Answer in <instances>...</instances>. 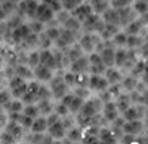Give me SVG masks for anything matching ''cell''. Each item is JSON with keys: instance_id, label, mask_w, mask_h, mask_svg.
<instances>
[{"instance_id": "obj_7", "label": "cell", "mask_w": 148, "mask_h": 144, "mask_svg": "<svg viewBox=\"0 0 148 144\" xmlns=\"http://www.w3.org/2000/svg\"><path fill=\"white\" fill-rule=\"evenodd\" d=\"M53 18H56L55 12L49 8V6L40 3L39 8H37V12H36V19L40 21V22H43V24H47V22H51Z\"/></svg>"}, {"instance_id": "obj_18", "label": "cell", "mask_w": 148, "mask_h": 144, "mask_svg": "<svg viewBox=\"0 0 148 144\" xmlns=\"http://www.w3.org/2000/svg\"><path fill=\"white\" fill-rule=\"evenodd\" d=\"M62 2V9L67 12H74L84 0H61Z\"/></svg>"}, {"instance_id": "obj_10", "label": "cell", "mask_w": 148, "mask_h": 144, "mask_svg": "<svg viewBox=\"0 0 148 144\" xmlns=\"http://www.w3.org/2000/svg\"><path fill=\"white\" fill-rule=\"evenodd\" d=\"M105 77L110 82V85H117V83H121V80L125 79V77H123V74H121V71H120V68L116 67V65L107 68Z\"/></svg>"}, {"instance_id": "obj_17", "label": "cell", "mask_w": 148, "mask_h": 144, "mask_svg": "<svg viewBox=\"0 0 148 144\" xmlns=\"http://www.w3.org/2000/svg\"><path fill=\"white\" fill-rule=\"evenodd\" d=\"M90 5L93 8V12H95V14H98V15H102L107 9L111 8L110 0H95V2H92Z\"/></svg>"}, {"instance_id": "obj_22", "label": "cell", "mask_w": 148, "mask_h": 144, "mask_svg": "<svg viewBox=\"0 0 148 144\" xmlns=\"http://www.w3.org/2000/svg\"><path fill=\"white\" fill-rule=\"evenodd\" d=\"M89 2H90V3H92V2H95V0H89Z\"/></svg>"}, {"instance_id": "obj_3", "label": "cell", "mask_w": 148, "mask_h": 144, "mask_svg": "<svg viewBox=\"0 0 148 144\" xmlns=\"http://www.w3.org/2000/svg\"><path fill=\"white\" fill-rule=\"evenodd\" d=\"M102 117L104 121L113 123L116 119H119L121 116V112L119 110V107L116 104V100H110V101H105L104 103V107H102Z\"/></svg>"}, {"instance_id": "obj_13", "label": "cell", "mask_w": 148, "mask_h": 144, "mask_svg": "<svg viewBox=\"0 0 148 144\" xmlns=\"http://www.w3.org/2000/svg\"><path fill=\"white\" fill-rule=\"evenodd\" d=\"M142 28H147V27L141 22L139 18L133 19L132 22L127 24L126 27H123V30H125V33H126L127 36H139V33L142 31Z\"/></svg>"}, {"instance_id": "obj_15", "label": "cell", "mask_w": 148, "mask_h": 144, "mask_svg": "<svg viewBox=\"0 0 148 144\" xmlns=\"http://www.w3.org/2000/svg\"><path fill=\"white\" fill-rule=\"evenodd\" d=\"M130 6H132L133 12L136 14L138 18L145 15V14H148V3L145 2V0H133Z\"/></svg>"}, {"instance_id": "obj_19", "label": "cell", "mask_w": 148, "mask_h": 144, "mask_svg": "<svg viewBox=\"0 0 148 144\" xmlns=\"http://www.w3.org/2000/svg\"><path fill=\"white\" fill-rule=\"evenodd\" d=\"M42 3L46 5V6H49V8L55 12V14H56V12L64 10V9H62V2H61V0H42Z\"/></svg>"}, {"instance_id": "obj_16", "label": "cell", "mask_w": 148, "mask_h": 144, "mask_svg": "<svg viewBox=\"0 0 148 144\" xmlns=\"http://www.w3.org/2000/svg\"><path fill=\"white\" fill-rule=\"evenodd\" d=\"M116 131L113 128H99V141H116Z\"/></svg>"}, {"instance_id": "obj_9", "label": "cell", "mask_w": 148, "mask_h": 144, "mask_svg": "<svg viewBox=\"0 0 148 144\" xmlns=\"http://www.w3.org/2000/svg\"><path fill=\"white\" fill-rule=\"evenodd\" d=\"M34 77L39 82H49V80H52L55 76L52 73L51 67H47L45 64H40V65H37L34 68Z\"/></svg>"}, {"instance_id": "obj_21", "label": "cell", "mask_w": 148, "mask_h": 144, "mask_svg": "<svg viewBox=\"0 0 148 144\" xmlns=\"http://www.w3.org/2000/svg\"><path fill=\"white\" fill-rule=\"evenodd\" d=\"M6 2H9V3H18V2H21V0H6Z\"/></svg>"}, {"instance_id": "obj_14", "label": "cell", "mask_w": 148, "mask_h": 144, "mask_svg": "<svg viewBox=\"0 0 148 144\" xmlns=\"http://www.w3.org/2000/svg\"><path fill=\"white\" fill-rule=\"evenodd\" d=\"M65 140H68V141H80V140H83V128L80 125L68 128Z\"/></svg>"}, {"instance_id": "obj_8", "label": "cell", "mask_w": 148, "mask_h": 144, "mask_svg": "<svg viewBox=\"0 0 148 144\" xmlns=\"http://www.w3.org/2000/svg\"><path fill=\"white\" fill-rule=\"evenodd\" d=\"M47 128H49L47 116L40 114L33 121V125H31L30 131H31V134H47Z\"/></svg>"}, {"instance_id": "obj_5", "label": "cell", "mask_w": 148, "mask_h": 144, "mask_svg": "<svg viewBox=\"0 0 148 144\" xmlns=\"http://www.w3.org/2000/svg\"><path fill=\"white\" fill-rule=\"evenodd\" d=\"M47 135H51L52 140H64L67 135V126L64 125L62 119L47 128Z\"/></svg>"}, {"instance_id": "obj_11", "label": "cell", "mask_w": 148, "mask_h": 144, "mask_svg": "<svg viewBox=\"0 0 148 144\" xmlns=\"http://www.w3.org/2000/svg\"><path fill=\"white\" fill-rule=\"evenodd\" d=\"M116 46H105L104 49L99 52L101 56H102V61L107 67H113L114 65V61H116Z\"/></svg>"}, {"instance_id": "obj_6", "label": "cell", "mask_w": 148, "mask_h": 144, "mask_svg": "<svg viewBox=\"0 0 148 144\" xmlns=\"http://www.w3.org/2000/svg\"><path fill=\"white\" fill-rule=\"evenodd\" d=\"M92 14H95V12H93V8H92L90 2H83L76 10L71 12V15L76 19H79L80 22H83L84 19H88Z\"/></svg>"}, {"instance_id": "obj_4", "label": "cell", "mask_w": 148, "mask_h": 144, "mask_svg": "<svg viewBox=\"0 0 148 144\" xmlns=\"http://www.w3.org/2000/svg\"><path fill=\"white\" fill-rule=\"evenodd\" d=\"M99 34L98 33H88V34H84L80 37L79 40V45L80 48L84 51V52H95V49L98 48V43H99Z\"/></svg>"}, {"instance_id": "obj_1", "label": "cell", "mask_w": 148, "mask_h": 144, "mask_svg": "<svg viewBox=\"0 0 148 144\" xmlns=\"http://www.w3.org/2000/svg\"><path fill=\"white\" fill-rule=\"evenodd\" d=\"M27 88H28V82L24 79V77L18 76V74L14 76V77L9 80L8 89L10 91V94H12V97H14V98H21L22 100V97L27 92Z\"/></svg>"}, {"instance_id": "obj_2", "label": "cell", "mask_w": 148, "mask_h": 144, "mask_svg": "<svg viewBox=\"0 0 148 144\" xmlns=\"http://www.w3.org/2000/svg\"><path fill=\"white\" fill-rule=\"evenodd\" d=\"M88 86L93 92L102 94L110 88V82L107 80L105 74H90V77L88 79Z\"/></svg>"}, {"instance_id": "obj_20", "label": "cell", "mask_w": 148, "mask_h": 144, "mask_svg": "<svg viewBox=\"0 0 148 144\" xmlns=\"http://www.w3.org/2000/svg\"><path fill=\"white\" fill-rule=\"evenodd\" d=\"M133 0H110V5L111 8L114 9H123V8H127L132 5Z\"/></svg>"}, {"instance_id": "obj_12", "label": "cell", "mask_w": 148, "mask_h": 144, "mask_svg": "<svg viewBox=\"0 0 148 144\" xmlns=\"http://www.w3.org/2000/svg\"><path fill=\"white\" fill-rule=\"evenodd\" d=\"M105 24H113V25H120V15H119V9L110 8L107 9L104 14L101 15ZM121 27V25H120Z\"/></svg>"}, {"instance_id": "obj_23", "label": "cell", "mask_w": 148, "mask_h": 144, "mask_svg": "<svg viewBox=\"0 0 148 144\" xmlns=\"http://www.w3.org/2000/svg\"><path fill=\"white\" fill-rule=\"evenodd\" d=\"M145 2H147V3H148V0H145Z\"/></svg>"}]
</instances>
